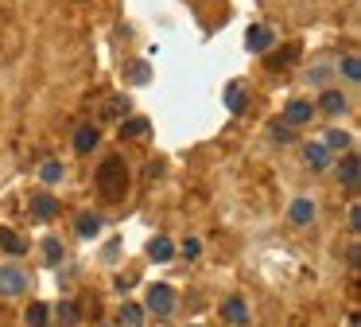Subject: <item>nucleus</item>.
Masks as SVG:
<instances>
[{
  "label": "nucleus",
  "mask_w": 361,
  "mask_h": 327,
  "mask_svg": "<svg viewBox=\"0 0 361 327\" xmlns=\"http://www.w3.org/2000/svg\"><path fill=\"white\" fill-rule=\"evenodd\" d=\"M98 191L105 203H121L128 191V168H125V156H105L98 168Z\"/></svg>",
  "instance_id": "1"
},
{
  "label": "nucleus",
  "mask_w": 361,
  "mask_h": 327,
  "mask_svg": "<svg viewBox=\"0 0 361 327\" xmlns=\"http://www.w3.org/2000/svg\"><path fill=\"white\" fill-rule=\"evenodd\" d=\"M148 312H156V316H175V292H171V285H152L148 288Z\"/></svg>",
  "instance_id": "2"
},
{
  "label": "nucleus",
  "mask_w": 361,
  "mask_h": 327,
  "mask_svg": "<svg viewBox=\"0 0 361 327\" xmlns=\"http://www.w3.org/2000/svg\"><path fill=\"white\" fill-rule=\"evenodd\" d=\"M24 288H28V273L16 265H4L0 269V296H20Z\"/></svg>",
  "instance_id": "3"
},
{
  "label": "nucleus",
  "mask_w": 361,
  "mask_h": 327,
  "mask_svg": "<svg viewBox=\"0 0 361 327\" xmlns=\"http://www.w3.org/2000/svg\"><path fill=\"white\" fill-rule=\"evenodd\" d=\"M28 210H31V218L47 222V218H55V215H59V199L51 195V191H39V195H31Z\"/></svg>",
  "instance_id": "4"
},
{
  "label": "nucleus",
  "mask_w": 361,
  "mask_h": 327,
  "mask_svg": "<svg viewBox=\"0 0 361 327\" xmlns=\"http://www.w3.org/2000/svg\"><path fill=\"white\" fill-rule=\"evenodd\" d=\"M315 117V106L311 101H288V109H283V125H311Z\"/></svg>",
  "instance_id": "5"
},
{
  "label": "nucleus",
  "mask_w": 361,
  "mask_h": 327,
  "mask_svg": "<svg viewBox=\"0 0 361 327\" xmlns=\"http://www.w3.org/2000/svg\"><path fill=\"white\" fill-rule=\"evenodd\" d=\"M358 171H361V160L353 156V152H346L338 164V179H342V187L346 191H358Z\"/></svg>",
  "instance_id": "6"
},
{
  "label": "nucleus",
  "mask_w": 361,
  "mask_h": 327,
  "mask_svg": "<svg viewBox=\"0 0 361 327\" xmlns=\"http://www.w3.org/2000/svg\"><path fill=\"white\" fill-rule=\"evenodd\" d=\"M225 109H229V113H245V109H249V90H245V82H229V86H225Z\"/></svg>",
  "instance_id": "7"
},
{
  "label": "nucleus",
  "mask_w": 361,
  "mask_h": 327,
  "mask_svg": "<svg viewBox=\"0 0 361 327\" xmlns=\"http://www.w3.org/2000/svg\"><path fill=\"white\" fill-rule=\"evenodd\" d=\"M222 316H225V324L245 327V324H249V308H245V300H241V296H229V300L222 304Z\"/></svg>",
  "instance_id": "8"
},
{
  "label": "nucleus",
  "mask_w": 361,
  "mask_h": 327,
  "mask_svg": "<svg viewBox=\"0 0 361 327\" xmlns=\"http://www.w3.org/2000/svg\"><path fill=\"white\" fill-rule=\"evenodd\" d=\"M288 218H292L295 226H307V222H315V203H311V199H295L292 207H288Z\"/></svg>",
  "instance_id": "9"
},
{
  "label": "nucleus",
  "mask_w": 361,
  "mask_h": 327,
  "mask_svg": "<svg viewBox=\"0 0 361 327\" xmlns=\"http://www.w3.org/2000/svg\"><path fill=\"white\" fill-rule=\"evenodd\" d=\"M245 47H249V51H268V47H272V31L261 28V24L249 28V31H245Z\"/></svg>",
  "instance_id": "10"
},
{
  "label": "nucleus",
  "mask_w": 361,
  "mask_h": 327,
  "mask_svg": "<svg viewBox=\"0 0 361 327\" xmlns=\"http://www.w3.org/2000/svg\"><path fill=\"white\" fill-rule=\"evenodd\" d=\"M0 249H4V253H12V258H20V253H28L24 238L16 234V230H8V226H0Z\"/></svg>",
  "instance_id": "11"
},
{
  "label": "nucleus",
  "mask_w": 361,
  "mask_h": 327,
  "mask_svg": "<svg viewBox=\"0 0 361 327\" xmlns=\"http://www.w3.org/2000/svg\"><path fill=\"white\" fill-rule=\"evenodd\" d=\"M98 140H101V133L94 129V125H78V133H74V149H78V152H94V149H98Z\"/></svg>",
  "instance_id": "12"
},
{
  "label": "nucleus",
  "mask_w": 361,
  "mask_h": 327,
  "mask_svg": "<svg viewBox=\"0 0 361 327\" xmlns=\"http://www.w3.org/2000/svg\"><path fill=\"white\" fill-rule=\"evenodd\" d=\"M307 164H311L315 171H322L326 168V164H331V149H326V144H322V140H315V144H307Z\"/></svg>",
  "instance_id": "13"
},
{
  "label": "nucleus",
  "mask_w": 361,
  "mask_h": 327,
  "mask_svg": "<svg viewBox=\"0 0 361 327\" xmlns=\"http://www.w3.org/2000/svg\"><path fill=\"white\" fill-rule=\"evenodd\" d=\"M295 59H299V43H288L283 51H276V55H272V62H268V67H272V70H283V67H292Z\"/></svg>",
  "instance_id": "14"
},
{
  "label": "nucleus",
  "mask_w": 361,
  "mask_h": 327,
  "mask_svg": "<svg viewBox=\"0 0 361 327\" xmlns=\"http://www.w3.org/2000/svg\"><path fill=\"white\" fill-rule=\"evenodd\" d=\"M171 253H175V249H171V242H167V238H152V242H148V258L159 261V265L171 261Z\"/></svg>",
  "instance_id": "15"
},
{
  "label": "nucleus",
  "mask_w": 361,
  "mask_h": 327,
  "mask_svg": "<svg viewBox=\"0 0 361 327\" xmlns=\"http://www.w3.org/2000/svg\"><path fill=\"white\" fill-rule=\"evenodd\" d=\"M98 230H101V218L98 215H78V238H98Z\"/></svg>",
  "instance_id": "16"
},
{
  "label": "nucleus",
  "mask_w": 361,
  "mask_h": 327,
  "mask_svg": "<svg viewBox=\"0 0 361 327\" xmlns=\"http://www.w3.org/2000/svg\"><path fill=\"white\" fill-rule=\"evenodd\" d=\"M121 327H144V308H140V304H125V308H121Z\"/></svg>",
  "instance_id": "17"
},
{
  "label": "nucleus",
  "mask_w": 361,
  "mask_h": 327,
  "mask_svg": "<svg viewBox=\"0 0 361 327\" xmlns=\"http://www.w3.org/2000/svg\"><path fill=\"white\" fill-rule=\"evenodd\" d=\"M322 109H326L331 117H338V113H346V98H342L338 90H326V94H322Z\"/></svg>",
  "instance_id": "18"
},
{
  "label": "nucleus",
  "mask_w": 361,
  "mask_h": 327,
  "mask_svg": "<svg viewBox=\"0 0 361 327\" xmlns=\"http://www.w3.org/2000/svg\"><path fill=\"white\" fill-rule=\"evenodd\" d=\"M148 78H152V67H148V62H132V67H128V82H132V86H144Z\"/></svg>",
  "instance_id": "19"
},
{
  "label": "nucleus",
  "mask_w": 361,
  "mask_h": 327,
  "mask_svg": "<svg viewBox=\"0 0 361 327\" xmlns=\"http://www.w3.org/2000/svg\"><path fill=\"white\" fill-rule=\"evenodd\" d=\"M148 133V121L144 117H128L125 125H121V137H144Z\"/></svg>",
  "instance_id": "20"
},
{
  "label": "nucleus",
  "mask_w": 361,
  "mask_h": 327,
  "mask_svg": "<svg viewBox=\"0 0 361 327\" xmlns=\"http://www.w3.org/2000/svg\"><path fill=\"white\" fill-rule=\"evenodd\" d=\"M39 179H43V183H59V179H62V164H59V160H47V164L39 168Z\"/></svg>",
  "instance_id": "21"
},
{
  "label": "nucleus",
  "mask_w": 361,
  "mask_h": 327,
  "mask_svg": "<svg viewBox=\"0 0 361 327\" xmlns=\"http://www.w3.org/2000/svg\"><path fill=\"white\" fill-rule=\"evenodd\" d=\"M28 327H47V304H31L28 308Z\"/></svg>",
  "instance_id": "22"
},
{
  "label": "nucleus",
  "mask_w": 361,
  "mask_h": 327,
  "mask_svg": "<svg viewBox=\"0 0 361 327\" xmlns=\"http://www.w3.org/2000/svg\"><path fill=\"white\" fill-rule=\"evenodd\" d=\"M326 149H350V133H342V129H331L326 133V140H322Z\"/></svg>",
  "instance_id": "23"
},
{
  "label": "nucleus",
  "mask_w": 361,
  "mask_h": 327,
  "mask_svg": "<svg viewBox=\"0 0 361 327\" xmlns=\"http://www.w3.org/2000/svg\"><path fill=\"white\" fill-rule=\"evenodd\" d=\"M43 249H47V265H59V261H62V242L59 238H47V242H43Z\"/></svg>",
  "instance_id": "24"
},
{
  "label": "nucleus",
  "mask_w": 361,
  "mask_h": 327,
  "mask_svg": "<svg viewBox=\"0 0 361 327\" xmlns=\"http://www.w3.org/2000/svg\"><path fill=\"white\" fill-rule=\"evenodd\" d=\"M59 316H62V324H67V327H70V324H78V319H82V316H78V304H70V300L59 308Z\"/></svg>",
  "instance_id": "25"
},
{
  "label": "nucleus",
  "mask_w": 361,
  "mask_h": 327,
  "mask_svg": "<svg viewBox=\"0 0 361 327\" xmlns=\"http://www.w3.org/2000/svg\"><path fill=\"white\" fill-rule=\"evenodd\" d=\"M202 253V242L198 238H186V246H183V258H198Z\"/></svg>",
  "instance_id": "26"
},
{
  "label": "nucleus",
  "mask_w": 361,
  "mask_h": 327,
  "mask_svg": "<svg viewBox=\"0 0 361 327\" xmlns=\"http://www.w3.org/2000/svg\"><path fill=\"white\" fill-rule=\"evenodd\" d=\"M272 137L280 140V144H288V140H292V129H288V125H280V121H276V125H272Z\"/></svg>",
  "instance_id": "27"
},
{
  "label": "nucleus",
  "mask_w": 361,
  "mask_h": 327,
  "mask_svg": "<svg viewBox=\"0 0 361 327\" xmlns=\"http://www.w3.org/2000/svg\"><path fill=\"white\" fill-rule=\"evenodd\" d=\"M342 70H346V74H350L353 82L361 78V67H358V59H353V55H350V59H346V62H342Z\"/></svg>",
  "instance_id": "28"
},
{
  "label": "nucleus",
  "mask_w": 361,
  "mask_h": 327,
  "mask_svg": "<svg viewBox=\"0 0 361 327\" xmlns=\"http://www.w3.org/2000/svg\"><path fill=\"white\" fill-rule=\"evenodd\" d=\"M358 226H361V210L350 207V230H358Z\"/></svg>",
  "instance_id": "29"
},
{
  "label": "nucleus",
  "mask_w": 361,
  "mask_h": 327,
  "mask_svg": "<svg viewBox=\"0 0 361 327\" xmlns=\"http://www.w3.org/2000/svg\"><path fill=\"white\" fill-rule=\"evenodd\" d=\"M195 327H202V324H195Z\"/></svg>",
  "instance_id": "30"
}]
</instances>
